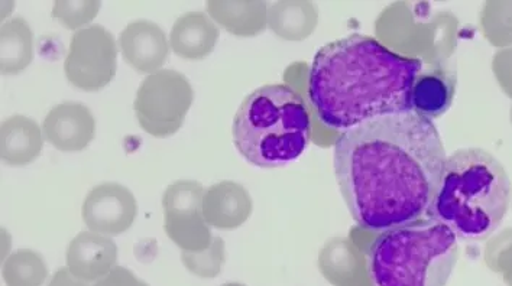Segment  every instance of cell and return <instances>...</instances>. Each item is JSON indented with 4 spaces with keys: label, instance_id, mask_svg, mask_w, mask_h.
Wrapping results in <instances>:
<instances>
[{
    "label": "cell",
    "instance_id": "1",
    "mask_svg": "<svg viewBox=\"0 0 512 286\" xmlns=\"http://www.w3.org/2000/svg\"><path fill=\"white\" fill-rule=\"evenodd\" d=\"M446 159L432 120L405 110L339 136L336 181L353 220L385 233L429 214Z\"/></svg>",
    "mask_w": 512,
    "mask_h": 286
},
{
    "label": "cell",
    "instance_id": "2",
    "mask_svg": "<svg viewBox=\"0 0 512 286\" xmlns=\"http://www.w3.org/2000/svg\"><path fill=\"white\" fill-rule=\"evenodd\" d=\"M417 58L385 48L377 39L352 34L324 45L309 74L310 102L327 128L346 130L410 110Z\"/></svg>",
    "mask_w": 512,
    "mask_h": 286
},
{
    "label": "cell",
    "instance_id": "3",
    "mask_svg": "<svg viewBox=\"0 0 512 286\" xmlns=\"http://www.w3.org/2000/svg\"><path fill=\"white\" fill-rule=\"evenodd\" d=\"M511 201V181L494 155L479 148L447 156L442 182L427 217L459 239L478 242L501 226Z\"/></svg>",
    "mask_w": 512,
    "mask_h": 286
},
{
    "label": "cell",
    "instance_id": "4",
    "mask_svg": "<svg viewBox=\"0 0 512 286\" xmlns=\"http://www.w3.org/2000/svg\"><path fill=\"white\" fill-rule=\"evenodd\" d=\"M233 143L254 167H285L306 151L311 120L303 97L287 84H267L243 99L233 119Z\"/></svg>",
    "mask_w": 512,
    "mask_h": 286
},
{
    "label": "cell",
    "instance_id": "5",
    "mask_svg": "<svg viewBox=\"0 0 512 286\" xmlns=\"http://www.w3.org/2000/svg\"><path fill=\"white\" fill-rule=\"evenodd\" d=\"M458 259V236L429 217L382 233L369 250V273L377 286H446Z\"/></svg>",
    "mask_w": 512,
    "mask_h": 286
},
{
    "label": "cell",
    "instance_id": "6",
    "mask_svg": "<svg viewBox=\"0 0 512 286\" xmlns=\"http://www.w3.org/2000/svg\"><path fill=\"white\" fill-rule=\"evenodd\" d=\"M193 100L189 78L176 70H160L145 78L136 91V119L154 138H168L183 126Z\"/></svg>",
    "mask_w": 512,
    "mask_h": 286
},
{
    "label": "cell",
    "instance_id": "7",
    "mask_svg": "<svg viewBox=\"0 0 512 286\" xmlns=\"http://www.w3.org/2000/svg\"><path fill=\"white\" fill-rule=\"evenodd\" d=\"M118 45L112 32L90 25L73 34L64 71L67 80L83 91H99L116 76Z\"/></svg>",
    "mask_w": 512,
    "mask_h": 286
},
{
    "label": "cell",
    "instance_id": "8",
    "mask_svg": "<svg viewBox=\"0 0 512 286\" xmlns=\"http://www.w3.org/2000/svg\"><path fill=\"white\" fill-rule=\"evenodd\" d=\"M203 185L196 181H177L162 195L164 229L183 252H202L213 242L209 224L203 216Z\"/></svg>",
    "mask_w": 512,
    "mask_h": 286
},
{
    "label": "cell",
    "instance_id": "9",
    "mask_svg": "<svg viewBox=\"0 0 512 286\" xmlns=\"http://www.w3.org/2000/svg\"><path fill=\"white\" fill-rule=\"evenodd\" d=\"M138 214L132 191L118 182L96 185L84 200L81 216L92 232L119 236L131 229Z\"/></svg>",
    "mask_w": 512,
    "mask_h": 286
},
{
    "label": "cell",
    "instance_id": "10",
    "mask_svg": "<svg viewBox=\"0 0 512 286\" xmlns=\"http://www.w3.org/2000/svg\"><path fill=\"white\" fill-rule=\"evenodd\" d=\"M44 139L58 151H84L95 139L96 120L89 107L77 102L57 104L42 123Z\"/></svg>",
    "mask_w": 512,
    "mask_h": 286
},
{
    "label": "cell",
    "instance_id": "11",
    "mask_svg": "<svg viewBox=\"0 0 512 286\" xmlns=\"http://www.w3.org/2000/svg\"><path fill=\"white\" fill-rule=\"evenodd\" d=\"M123 60L138 73L151 74L160 71L170 55L165 32L151 21L131 22L119 38Z\"/></svg>",
    "mask_w": 512,
    "mask_h": 286
},
{
    "label": "cell",
    "instance_id": "12",
    "mask_svg": "<svg viewBox=\"0 0 512 286\" xmlns=\"http://www.w3.org/2000/svg\"><path fill=\"white\" fill-rule=\"evenodd\" d=\"M118 246L109 236L81 232L71 240L67 249V268L84 282H97L116 266Z\"/></svg>",
    "mask_w": 512,
    "mask_h": 286
},
{
    "label": "cell",
    "instance_id": "13",
    "mask_svg": "<svg viewBox=\"0 0 512 286\" xmlns=\"http://www.w3.org/2000/svg\"><path fill=\"white\" fill-rule=\"evenodd\" d=\"M251 210L248 191L236 182H217L204 193V220L216 229H236L248 220Z\"/></svg>",
    "mask_w": 512,
    "mask_h": 286
},
{
    "label": "cell",
    "instance_id": "14",
    "mask_svg": "<svg viewBox=\"0 0 512 286\" xmlns=\"http://www.w3.org/2000/svg\"><path fill=\"white\" fill-rule=\"evenodd\" d=\"M456 93V73L447 68L421 71L410 94V110L426 119H439L452 106Z\"/></svg>",
    "mask_w": 512,
    "mask_h": 286
},
{
    "label": "cell",
    "instance_id": "15",
    "mask_svg": "<svg viewBox=\"0 0 512 286\" xmlns=\"http://www.w3.org/2000/svg\"><path fill=\"white\" fill-rule=\"evenodd\" d=\"M219 29L204 12L181 15L173 25L170 47L184 60L199 61L215 50Z\"/></svg>",
    "mask_w": 512,
    "mask_h": 286
},
{
    "label": "cell",
    "instance_id": "16",
    "mask_svg": "<svg viewBox=\"0 0 512 286\" xmlns=\"http://www.w3.org/2000/svg\"><path fill=\"white\" fill-rule=\"evenodd\" d=\"M44 133L27 116L8 117L0 128V156L6 165L25 167L41 155Z\"/></svg>",
    "mask_w": 512,
    "mask_h": 286
},
{
    "label": "cell",
    "instance_id": "17",
    "mask_svg": "<svg viewBox=\"0 0 512 286\" xmlns=\"http://www.w3.org/2000/svg\"><path fill=\"white\" fill-rule=\"evenodd\" d=\"M206 9L213 21L239 37L256 35L265 26V3L262 2L210 0Z\"/></svg>",
    "mask_w": 512,
    "mask_h": 286
},
{
    "label": "cell",
    "instance_id": "18",
    "mask_svg": "<svg viewBox=\"0 0 512 286\" xmlns=\"http://www.w3.org/2000/svg\"><path fill=\"white\" fill-rule=\"evenodd\" d=\"M34 58V35L22 18L6 21L0 29V70L5 76H15L27 70Z\"/></svg>",
    "mask_w": 512,
    "mask_h": 286
},
{
    "label": "cell",
    "instance_id": "19",
    "mask_svg": "<svg viewBox=\"0 0 512 286\" xmlns=\"http://www.w3.org/2000/svg\"><path fill=\"white\" fill-rule=\"evenodd\" d=\"M316 21L317 12L309 2H278L270 11V25L275 34L294 41L309 37Z\"/></svg>",
    "mask_w": 512,
    "mask_h": 286
},
{
    "label": "cell",
    "instance_id": "20",
    "mask_svg": "<svg viewBox=\"0 0 512 286\" xmlns=\"http://www.w3.org/2000/svg\"><path fill=\"white\" fill-rule=\"evenodd\" d=\"M47 276L44 259L31 249L16 250L3 263L6 286H42Z\"/></svg>",
    "mask_w": 512,
    "mask_h": 286
},
{
    "label": "cell",
    "instance_id": "21",
    "mask_svg": "<svg viewBox=\"0 0 512 286\" xmlns=\"http://www.w3.org/2000/svg\"><path fill=\"white\" fill-rule=\"evenodd\" d=\"M319 263L324 278L335 285H343L358 275V259L345 246L336 243L324 247Z\"/></svg>",
    "mask_w": 512,
    "mask_h": 286
},
{
    "label": "cell",
    "instance_id": "22",
    "mask_svg": "<svg viewBox=\"0 0 512 286\" xmlns=\"http://www.w3.org/2000/svg\"><path fill=\"white\" fill-rule=\"evenodd\" d=\"M183 265L200 278H216L225 263V243L220 237H213L212 245L202 252L181 253Z\"/></svg>",
    "mask_w": 512,
    "mask_h": 286
},
{
    "label": "cell",
    "instance_id": "23",
    "mask_svg": "<svg viewBox=\"0 0 512 286\" xmlns=\"http://www.w3.org/2000/svg\"><path fill=\"white\" fill-rule=\"evenodd\" d=\"M100 6L99 0H57L51 15L67 29H83L96 18Z\"/></svg>",
    "mask_w": 512,
    "mask_h": 286
},
{
    "label": "cell",
    "instance_id": "24",
    "mask_svg": "<svg viewBox=\"0 0 512 286\" xmlns=\"http://www.w3.org/2000/svg\"><path fill=\"white\" fill-rule=\"evenodd\" d=\"M486 38L495 45L512 42V3H488L482 15Z\"/></svg>",
    "mask_w": 512,
    "mask_h": 286
},
{
    "label": "cell",
    "instance_id": "25",
    "mask_svg": "<svg viewBox=\"0 0 512 286\" xmlns=\"http://www.w3.org/2000/svg\"><path fill=\"white\" fill-rule=\"evenodd\" d=\"M486 265L494 272L504 273L512 263V229L494 237L486 246Z\"/></svg>",
    "mask_w": 512,
    "mask_h": 286
},
{
    "label": "cell",
    "instance_id": "26",
    "mask_svg": "<svg viewBox=\"0 0 512 286\" xmlns=\"http://www.w3.org/2000/svg\"><path fill=\"white\" fill-rule=\"evenodd\" d=\"M93 286H149L147 282L141 281L136 278L135 273L129 271V269L123 268V266L116 265L100 281L95 282Z\"/></svg>",
    "mask_w": 512,
    "mask_h": 286
},
{
    "label": "cell",
    "instance_id": "27",
    "mask_svg": "<svg viewBox=\"0 0 512 286\" xmlns=\"http://www.w3.org/2000/svg\"><path fill=\"white\" fill-rule=\"evenodd\" d=\"M494 68L502 89L512 96V50L499 52L495 57Z\"/></svg>",
    "mask_w": 512,
    "mask_h": 286
},
{
    "label": "cell",
    "instance_id": "28",
    "mask_svg": "<svg viewBox=\"0 0 512 286\" xmlns=\"http://www.w3.org/2000/svg\"><path fill=\"white\" fill-rule=\"evenodd\" d=\"M48 286H89L87 282L81 281V279L76 278L73 273L70 272L68 268H61L55 272L53 279L50 281V285Z\"/></svg>",
    "mask_w": 512,
    "mask_h": 286
},
{
    "label": "cell",
    "instance_id": "29",
    "mask_svg": "<svg viewBox=\"0 0 512 286\" xmlns=\"http://www.w3.org/2000/svg\"><path fill=\"white\" fill-rule=\"evenodd\" d=\"M504 281L508 286H512V263L508 266L507 271L504 272Z\"/></svg>",
    "mask_w": 512,
    "mask_h": 286
},
{
    "label": "cell",
    "instance_id": "30",
    "mask_svg": "<svg viewBox=\"0 0 512 286\" xmlns=\"http://www.w3.org/2000/svg\"><path fill=\"white\" fill-rule=\"evenodd\" d=\"M222 286H245V285H242V284H226V285H222Z\"/></svg>",
    "mask_w": 512,
    "mask_h": 286
}]
</instances>
